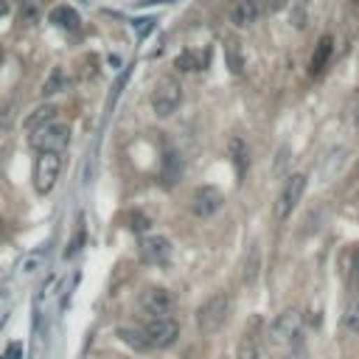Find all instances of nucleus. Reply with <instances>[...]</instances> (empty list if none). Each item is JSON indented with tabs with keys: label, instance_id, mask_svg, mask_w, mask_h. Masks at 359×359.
Wrapping results in <instances>:
<instances>
[{
	"label": "nucleus",
	"instance_id": "nucleus-20",
	"mask_svg": "<svg viewBox=\"0 0 359 359\" xmlns=\"http://www.w3.org/2000/svg\"><path fill=\"white\" fill-rule=\"evenodd\" d=\"M118 337H121L129 348H135V351H146V348H149L143 331H138V328H118Z\"/></svg>",
	"mask_w": 359,
	"mask_h": 359
},
{
	"label": "nucleus",
	"instance_id": "nucleus-24",
	"mask_svg": "<svg viewBox=\"0 0 359 359\" xmlns=\"http://www.w3.org/2000/svg\"><path fill=\"white\" fill-rule=\"evenodd\" d=\"M267 6H270V12H278L286 6V0H267Z\"/></svg>",
	"mask_w": 359,
	"mask_h": 359
},
{
	"label": "nucleus",
	"instance_id": "nucleus-18",
	"mask_svg": "<svg viewBox=\"0 0 359 359\" xmlns=\"http://www.w3.org/2000/svg\"><path fill=\"white\" fill-rule=\"evenodd\" d=\"M225 57H228V68H230L233 73H242L244 57H242V48H239L236 40H228V43H225Z\"/></svg>",
	"mask_w": 359,
	"mask_h": 359
},
{
	"label": "nucleus",
	"instance_id": "nucleus-3",
	"mask_svg": "<svg viewBox=\"0 0 359 359\" xmlns=\"http://www.w3.org/2000/svg\"><path fill=\"white\" fill-rule=\"evenodd\" d=\"M59 174H62V154L40 152V157L34 163V189H37V194H43V197L51 194Z\"/></svg>",
	"mask_w": 359,
	"mask_h": 359
},
{
	"label": "nucleus",
	"instance_id": "nucleus-19",
	"mask_svg": "<svg viewBox=\"0 0 359 359\" xmlns=\"http://www.w3.org/2000/svg\"><path fill=\"white\" fill-rule=\"evenodd\" d=\"M261 353H258V342H256V337L253 334H244L242 339H239V345H236V359H258Z\"/></svg>",
	"mask_w": 359,
	"mask_h": 359
},
{
	"label": "nucleus",
	"instance_id": "nucleus-10",
	"mask_svg": "<svg viewBox=\"0 0 359 359\" xmlns=\"http://www.w3.org/2000/svg\"><path fill=\"white\" fill-rule=\"evenodd\" d=\"M261 15V6H258V0H233V6H230V23L236 29H247L258 20Z\"/></svg>",
	"mask_w": 359,
	"mask_h": 359
},
{
	"label": "nucleus",
	"instance_id": "nucleus-31",
	"mask_svg": "<svg viewBox=\"0 0 359 359\" xmlns=\"http://www.w3.org/2000/svg\"><path fill=\"white\" fill-rule=\"evenodd\" d=\"M284 359H298V356H284Z\"/></svg>",
	"mask_w": 359,
	"mask_h": 359
},
{
	"label": "nucleus",
	"instance_id": "nucleus-27",
	"mask_svg": "<svg viewBox=\"0 0 359 359\" xmlns=\"http://www.w3.org/2000/svg\"><path fill=\"white\" fill-rule=\"evenodd\" d=\"M23 17H26V23H31V20H37V9H26V15H23Z\"/></svg>",
	"mask_w": 359,
	"mask_h": 359
},
{
	"label": "nucleus",
	"instance_id": "nucleus-25",
	"mask_svg": "<svg viewBox=\"0 0 359 359\" xmlns=\"http://www.w3.org/2000/svg\"><path fill=\"white\" fill-rule=\"evenodd\" d=\"M132 222H138V225H132V230H143V228H149V222H146L143 217H138V219H132Z\"/></svg>",
	"mask_w": 359,
	"mask_h": 359
},
{
	"label": "nucleus",
	"instance_id": "nucleus-15",
	"mask_svg": "<svg viewBox=\"0 0 359 359\" xmlns=\"http://www.w3.org/2000/svg\"><path fill=\"white\" fill-rule=\"evenodd\" d=\"M68 87V76H65V71L62 68H54L51 73H48V79H45V85H43V96L48 98V96H54V93H59V90H65Z\"/></svg>",
	"mask_w": 359,
	"mask_h": 359
},
{
	"label": "nucleus",
	"instance_id": "nucleus-16",
	"mask_svg": "<svg viewBox=\"0 0 359 359\" xmlns=\"http://www.w3.org/2000/svg\"><path fill=\"white\" fill-rule=\"evenodd\" d=\"M230 154H233L236 174L244 177V171H247V149H244V140H242V138H233V140H230Z\"/></svg>",
	"mask_w": 359,
	"mask_h": 359
},
{
	"label": "nucleus",
	"instance_id": "nucleus-22",
	"mask_svg": "<svg viewBox=\"0 0 359 359\" xmlns=\"http://www.w3.org/2000/svg\"><path fill=\"white\" fill-rule=\"evenodd\" d=\"M345 325H348L351 331H359V306H353V309L348 312V317H345Z\"/></svg>",
	"mask_w": 359,
	"mask_h": 359
},
{
	"label": "nucleus",
	"instance_id": "nucleus-9",
	"mask_svg": "<svg viewBox=\"0 0 359 359\" xmlns=\"http://www.w3.org/2000/svg\"><path fill=\"white\" fill-rule=\"evenodd\" d=\"M300 331H303V317L295 309L278 314V320L272 323V339L275 342H292L300 337Z\"/></svg>",
	"mask_w": 359,
	"mask_h": 359
},
{
	"label": "nucleus",
	"instance_id": "nucleus-1",
	"mask_svg": "<svg viewBox=\"0 0 359 359\" xmlns=\"http://www.w3.org/2000/svg\"><path fill=\"white\" fill-rule=\"evenodd\" d=\"M228 312H230V298L228 295H214L208 298L200 309H197V328L203 334H217L225 320H228Z\"/></svg>",
	"mask_w": 359,
	"mask_h": 359
},
{
	"label": "nucleus",
	"instance_id": "nucleus-26",
	"mask_svg": "<svg viewBox=\"0 0 359 359\" xmlns=\"http://www.w3.org/2000/svg\"><path fill=\"white\" fill-rule=\"evenodd\" d=\"M353 284L359 286V253H356V258H353Z\"/></svg>",
	"mask_w": 359,
	"mask_h": 359
},
{
	"label": "nucleus",
	"instance_id": "nucleus-12",
	"mask_svg": "<svg viewBox=\"0 0 359 359\" xmlns=\"http://www.w3.org/2000/svg\"><path fill=\"white\" fill-rule=\"evenodd\" d=\"M331 51H334V40L325 34V37L317 43L314 54H312V62H309V73H312V76H320V73L325 71V65H328V59H331Z\"/></svg>",
	"mask_w": 359,
	"mask_h": 359
},
{
	"label": "nucleus",
	"instance_id": "nucleus-28",
	"mask_svg": "<svg viewBox=\"0 0 359 359\" xmlns=\"http://www.w3.org/2000/svg\"><path fill=\"white\" fill-rule=\"evenodd\" d=\"M3 12H6V6H3V3H0V15H3Z\"/></svg>",
	"mask_w": 359,
	"mask_h": 359
},
{
	"label": "nucleus",
	"instance_id": "nucleus-11",
	"mask_svg": "<svg viewBox=\"0 0 359 359\" xmlns=\"http://www.w3.org/2000/svg\"><path fill=\"white\" fill-rule=\"evenodd\" d=\"M140 256L149 264H166L171 258V244L163 236H149V239L140 242Z\"/></svg>",
	"mask_w": 359,
	"mask_h": 359
},
{
	"label": "nucleus",
	"instance_id": "nucleus-23",
	"mask_svg": "<svg viewBox=\"0 0 359 359\" xmlns=\"http://www.w3.org/2000/svg\"><path fill=\"white\" fill-rule=\"evenodd\" d=\"M20 356H23V345H20V342L9 345V351H6V359H20Z\"/></svg>",
	"mask_w": 359,
	"mask_h": 359
},
{
	"label": "nucleus",
	"instance_id": "nucleus-21",
	"mask_svg": "<svg viewBox=\"0 0 359 359\" xmlns=\"http://www.w3.org/2000/svg\"><path fill=\"white\" fill-rule=\"evenodd\" d=\"M174 65H177L180 71H200V59H197V54H191V51H183V54L174 59Z\"/></svg>",
	"mask_w": 359,
	"mask_h": 359
},
{
	"label": "nucleus",
	"instance_id": "nucleus-4",
	"mask_svg": "<svg viewBox=\"0 0 359 359\" xmlns=\"http://www.w3.org/2000/svg\"><path fill=\"white\" fill-rule=\"evenodd\" d=\"M68 143H71V126L68 124H57V121L45 124L43 129H37L31 135V146L37 152H57V154H62L68 149Z\"/></svg>",
	"mask_w": 359,
	"mask_h": 359
},
{
	"label": "nucleus",
	"instance_id": "nucleus-30",
	"mask_svg": "<svg viewBox=\"0 0 359 359\" xmlns=\"http://www.w3.org/2000/svg\"><path fill=\"white\" fill-rule=\"evenodd\" d=\"M15 3H26V0H15Z\"/></svg>",
	"mask_w": 359,
	"mask_h": 359
},
{
	"label": "nucleus",
	"instance_id": "nucleus-6",
	"mask_svg": "<svg viewBox=\"0 0 359 359\" xmlns=\"http://www.w3.org/2000/svg\"><path fill=\"white\" fill-rule=\"evenodd\" d=\"M306 174H292L286 183H284V189H281V194H278V203H275V217L284 222V219H289L292 217V211L300 205V200H303V191H306Z\"/></svg>",
	"mask_w": 359,
	"mask_h": 359
},
{
	"label": "nucleus",
	"instance_id": "nucleus-17",
	"mask_svg": "<svg viewBox=\"0 0 359 359\" xmlns=\"http://www.w3.org/2000/svg\"><path fill=\"white\" fill-rule=\"evenodd\" d=\"M177 177H180V157L174 152H166V157H163V180H166V186H174Z\"/></svg>",
	"mask_w": 359,
	"mask_h": 359
},
{
	"label": "nucleus",
	"instance_id": "nucleus-14",
	"mask_svg": "<svg viewBox=\"0 0 359 359\" xmlns=\"http://www.w3.org/2000/svg\"><path fill=\"white\" fill-rule=\"evenodd\" d=\"M51 23L54 26H59V29H65V31H73V29H79V15H76V9H71V6H57L54 12H51Z\"/></svg>",
	"mask_w": 359,
	"mask_h": 359
},
{
	"label": "nucleus",
	"instance_id": "nucleus-32",
	"mask_svg": "<svg viewBox=\"0 0 359 359\" xmlns=\"http://www.w3.org/2000/svg\"><path fill=\"white\" fill-rule=\"evenodd\" d=\"M0 59H3V54H0Z\"/></svg>",
	"mask_w": 359,
	"mask_h": 359
},
{
	"label": "nucleus",
	"instance_id": "nucleus-29",
	"mask_svg": "<svg viewBox=\"0 0 359 359\" xmlns=\"http://www.w3.org/2000/svg\"><path fill=\"white\" fill-rule=\"evenodd\" d=\"M0 233H3V219H0Z\"/></svg>",
	"mask_w": 359,
	"mask_h": 359
},
{
	"label": "nucleus",
	"instance_id": "nucleus-13",
	"mask_svg": "<svg viewBox=\"0 0 359 359\" xmlns=\"http://www.w3.org/2000/svg\"><path fill=\"white\" fill-rule=\"evenodd\" d=\"M57 118V107L54 104H43V107H37L29 118H26V129L29 132H37V129H43L45 124H51Z\"/></svg>",
	"mask_w": 359,
	"mask_h": 359
},
{
	"label": "nucleus",
	"instance_id": "nucleus-2",
	"mask_svg": "<svg viewBox=\"0 0 359 359\" xmlns=\"http://www.w3.org/2000/svg\"><path fill=\"white\" fill-rule=\"evenodd\" d=\"M180 104H183V85H180L174 76L160 79L152 90V110L160 118H168V115H174V110Z\"/></svg>",
	"mask_w": 359,
	"mask_h": 359
},
{
	"label": "nucleus",
	"instance_id": "nucleus-7",
	"mask_svg": "<svg viewBox=\"0 0 359 359\" xmlns=\"http://www.w3.org/2000/svg\"><path fill=\"white\" fill-rule=\"evenodd\" d=\"M140 309L152 317H166L174 309V295L163 286H146L140 292Z\"/></svg>",
	"mask_w": 359,
	"mask_h": 359
},
{
	"label": "nucleus",
	"instance_id": "nucleus-8",
	"mask_svg": "<svg viewBox=\"0 0 359 359\" xmlns=\"http://www.w3.org/2000/svg\"><path fill=\"white\" fill-rule=\"evenodd\" d=\"M222 205H225V197H222V191L214 189V186H200V189L194 191V197H191V211H194L197 217H203V219L214 217Z\"/></svg>",
	"mask_w": 359,
	"mask_h": 359
},
{
	"label": "nucleus",
	"instance_id": "nucleus-5",
	"mask_svg": "<svg viewBox=\"0 0 359 359\" xmlns=\"http://www.w3.org/2000/svg\"><path fill=\"white\" fill-rule=\"evenodd\" d=\"M140 331H143L149 348H168L180 337V323L174 317H168V314L166 317H152Z\"/></svg>",
	"mask_w": 359,
	"mask_h": 359
}]
</instances>
